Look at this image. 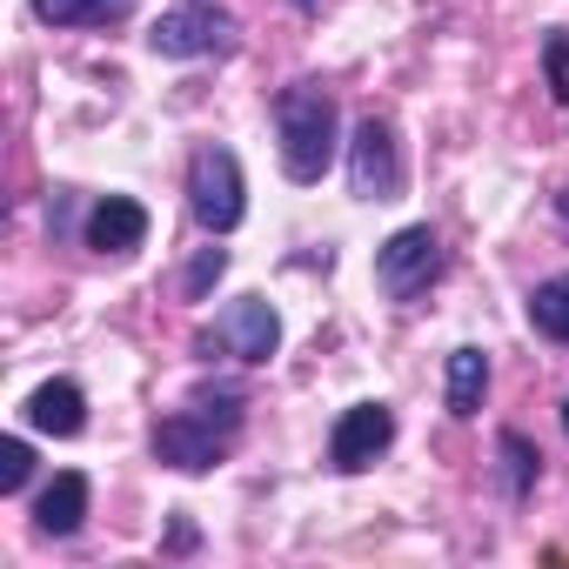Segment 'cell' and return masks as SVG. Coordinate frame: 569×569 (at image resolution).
<instances>
[{
  "label": "cell",
  "instance_id": "cell-8",
  "mask_svg": "<svg viewBox=\"0 0 569 569\" xmlns=\"http://www.w3.org/2000/svg\"><path fill=\"white\" fill-rule=\"evenodd\" d=\"M389 442H396V409L389 402H356L329 436V462L342 476H362L376 456H389Z\"/></svg>",
  "mask_w": 569,
  "mask_h": 569
},
{
  "label": "cell",
  "instance_id": "cell-20",
  "mask_svg": "<svg viewBox=\"0 0 569 569\" xmlns=\"http://www.w3.org/2000/svg\"><path fill=\"white\" fill-rule=\"evenodd\" d=\"M562 429H569V402H562Z\"/></svg>",
  "mask_w": 569,
  "mask_h": 569
},
{
  "label": "cell",
  "instance_id": "cell-18",
  "mask_svg": "<svg viewBox=\"0 0 569 569\" xmlns=\"http://www.w3.org/2000/svg\"><path fill=\"white\" fill-rule=\"evenodd\" d=\"M28 476H34V449L21 436H8V442H0V496L28 489Z\"/></svg>",
  "mask_w": 569,
  "mask_h": 569
},
{
  "label": "cell",
  "instance_id": "cell-4",
  "mask_svg": "<svg viewBox=\"0 0 569 569\" xmlns=\"http://www.w3.org/2000/svg\"><path fill=\"white\" fill-rule=\"evenodd\" d=\"M188 214L208 228V234H228L241 228L248 201H241V161L221 148V141H201L188 154Z\"/></svg>",
  "mask_w": 569,
  "mask_h": 569
},
{
  "label": "cell",
  "instance_id": "cell-19",
  "mask_svg": "<svg viewBox=\"0 0 569 569\" xmlns=\"http://www.w3.org/2000/svg\"><path fill=\"white\" fill-rule=\"evenodd\" d=\"M556 214H562V221H569V188H562V194H556Z\"/></svg>",
  "mask_w": 569,
  "mask_h": 569
},
{
  "label": "cell",
  "instance_id": "cell-16",
  "mask_svg": "<svg viewBox=\"0 0 569 569\" xmlns=\"http://www.w3.org/2000/svg\"><path fill=\"white\" fill-rule=\"evenodd\" d=\"M542 74H549V101L569 108V34L562 28L542 34Z\"/></svg>",
  "mask_w": 569,
  "mask_h": 569
},
{
  "label": "cell",
  "instance_id": "cell-2",
  "mask_svg": "<svg viewBox=\"0 0 569 569\" xmlns=\"http://www.w3.org/2000/svg\"><path fill=\"white\" fill-rule=\"evenodd\" d=\"M336 141H342V114L322 81H296L274 94V148L289 181H322L336 161Z\"/></svg>",
  "mask_w": 569,
  "mask_h": 569
},
{
  "label": "cell",
  "instance_id": "cell-1",
  "mask_svg": "<svg viewBox=\"0 0 569 569\" xmlns=\"http://www.w3.org/2000/svg\"><path fill=\"white\" fill-rule=\"evenodd\" d=\"M241 416H248V389H228V382L221 389H194L188 409L154 422V456L168 469H181V476H201V469H214L234 449Z\"/></svg>",
  "mask_w": 569,
  "mask_h": 569
},
{
  "label": "cell",
  "instance_id": "cell-14",
  "mask_svg": "<svg viewBox=\"0 0 569 569\" xmlns=\"http://www.w3.org/2000/svg\"><path fill=\"white\" fill-rule=\"evenodd\" d=\"M482 396H489V356L482 349H456L449 356V416H476L482 409Z\"/></svg>",
  "mask_w": 569,
  "mask_h": 569
},
{
  "label": "cell",
  "instance_id": "cell-17",
  "mask_svg": "<svg viewBox=\"0 0 569 569\" xmlns=\"http://www.w3.org/2000/svg\"><path fill=\"white\" fill-rule=\"evenodd\" d=\"M228 274V248H201L194 261H188V274H181V289H188V302H208V289Z\"/></svg>",
  "mask_w": 569,
  "mask_h": 569
},
{
  "label": "cell",
  "instance_id": "cell-11",
  "mask_svg": "<svg viewBox=\"0 0 569 569\" xmlns=\"http://www.w3.org/2000/svg\"><path fill=\"white\" fill-rule=\"evenodd\" d=\"M34 522H41V536H74V529L88 522V476H81V469H61V476L34 496Z\"/></svg>",
  "mask_w": 569,
  "mask_h": 569
},
{
  "label": "cell",
  "instance_id": "cell-6",
  "mask_svg": "<svg viewBox=\"0 0 569 569\" xmlns=\"http://www.w3.org/2000/svg\"><path fill=\"white\" fill-rule=\"evenodd\" d=\"M349 188L356 201H396L402 194V148L382 114H362L349 134Z\"/></svg>",
  "mask_w": 569,
  "mask_h": 569
},
{
  "label": "cell",
  "instance_id": "cell-10",
  "mask_svg": "<svg viewBox=\"0 0 569 569\" xmlns=\"http://www.w3.org/2000/svg\"><path fill=\"white\" fill-rule=\"evenodd\" d=\"M28 422L41 429V436H81L88 429V396H81V382H68V376H54V382H41L34 396H28Z\"/></svg>",
  "mask_w": 569,
  "mask_h": 569
},
{
  "label": "cell",
  "instance_id": "cell-7",
  "mask_svg": "<svg viewBox=\"0 0 569 569\" xmlns=\"http://www.w3.org/2000/svg\"><path fill=\"white\" fill-rule=\"evenodd\" d=\"M148 48L161 61H208V54H234V21L221 8H174L148 28Z\"/></svg>",
  "mask_w": 569,
  "mask_h": 569
},
{
  "label": "cell",
  "instance_id": "cell-5",
  "mask_svg": "<svg viewBox=\"0 0 569 569\" xmlns=\"http://www.w3.org/2000/svg\"><path fill=\"white\" fill-rule=\"evenodd\" d=\"M194 349H201V356L221 349V356H234V362L254 369V362H268V356L281 349V316H274L261 296H241V302H228V309L214 316V329L194 336Z\"/></svg>",
  "mask_w": 569,
  "mask_h": 569
},
{
  "label": "cell",
  "instance_id": "cell-9",
  "mask_svg": "<svg viewBox=\"0 0 569 569\" xmlns=\"http://www.w3.org/2000/svg\"><path fill=\"white\" fill-rule=\"evenodd\" d=\"M148 241V208L134 194H101L88 208V248L94 254H134Z\"/></svg>",
  "mask_w": 569,
  "mask_h": 569
},
{
  "label": "cell",
  "instance_id": "cell-13",
  "mask_svg": "<svg viewBox=\"0 0 569 569\" xmlns=\"http://www.w3.org/2000/svg\"><path fill=\"white\" fill-rule=\"evenodd\" d=\"M496 456H502V496H509V502H529V496H536V476H542L536 442H529L522 429H502V436H496Z\"/></svg>",
  "mask_w": 569,
  "mask_h": 569
},
{
  "label": "cell",
  "instance_id": "cell-15",
  "mask_svg": "<svg viewBox=\"0 0 569 569\" xmlns=\"http://www.w3.org/2000/svg\"><path fill=\"white\" fill-rule=\"evenodd\" d=\"M529 322H536V336L569 349V274H549L529 289Z\"/></svg>",
  "mask_w": 569,
  "mask_h": 569
},
{
  "label": "cell",
  "instance_id": "cell-3",
  "mask_svg": "<svg viewBox=\"0 0 569 569\" xmlns=\"http://www.w3.org/2000/svg\"><path fill=\"white\" fill-rule=\"evenodd\" d=\"M442 274H449V248H442V234H436L429 221L396 228V234L376 248V281H382V296H389V302H416V296H429Z\"/></svg>",
  "mask_w": 569,
  "mask_h": 569
},
{
  "label": "cell",
  "instance_id": "cell-12",
  "mask_svg": "<svg viewBox=\"0 0 569 569\" xmlns=\"http://www.w3.org/2000/svg\"><path fill=\"white\" fill-rule=\"evenodd\" d=\"M34 14L48 28H121L134 0H34Z\"/></svg>",
  "mask_w": 569,
  "mask_h": 569
}]
</instances>
